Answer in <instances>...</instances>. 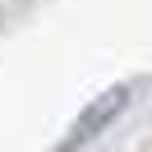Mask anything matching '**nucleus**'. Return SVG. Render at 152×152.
<instances>
[{
  "instance_id": "obj_1",
  "label": "nucleus",
  "mask_w": 152,
  "mask_h": 152,
  "mask_svg": "<svg viewBox=\"0 0 152 152\" xmlns=\"http://www.w3.org/2000/svg\"><path fill=\"white\" fill-rule=\"evenodd\" d=\"M124 102H129V88H124V83H120V88H111V92H102V97H97V102L88 106L83 115H78V124H74V129L65 134L60 152H78V148H88V143H92L97 134H102L106 124H111L115 115L124 111Z\"/></svg>"
}]
</instances>
